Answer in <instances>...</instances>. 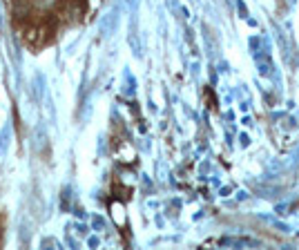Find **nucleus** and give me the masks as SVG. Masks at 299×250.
Masks as SVG:
<instances>
[{"mask_svg": "<svg viewBox=\"0 0 299 250\" xmlns=\"http://www.w3.org/2000/svg\"><path fill=\"white\" fill-rule=\"evenodd\" d=\"M45 246H54V248H58V241H56V239H45L43 241V248Z\"/></svg>", "mask_w": 299, "mask_h": 250, "instance_id": "obj_3", "label": "nucleus"}, {"mask_svg": "<svg viewBox=\"0 0 299 250\" xmlns=\"http://www.w3.org/2000/svg\"><path fill=\"white\" fill-rule=\"evenodd\" d=\"M219 243L221 246H259L257 239H246V237H239V239H221Z\"/></svg>", "mask_w": 299, "mask_h": 250, "instance_id": "obj_1", "label": "nucleus"}, {"mask_svg": "<svg viewBox=\"0 0 299 250\" xmlns=\"http://www.w3.org/2000/svg\"><path fill=\"white\" fill-rule=\"evenodd\" d=\"M9 139H11V128H9V125H5L3 132H0V154H5V152H7Z\"/></svg>", "mask_w": 299, "mask_h": 250, "instance_id": "obj_2", "label": "nucleus"}]
</instances>
